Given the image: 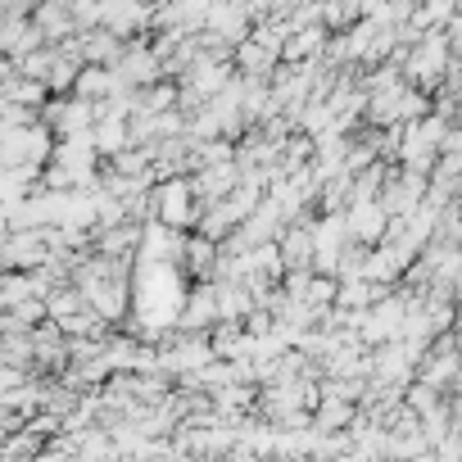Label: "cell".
Instances as JSON below:
<instances>
[{
    "mask_svg": "<svg viewBox=\"0 0 462 462\" xmlns=\"http://www.w3.org/2000/svg\"><path fill=\"white\" fill-rule=\"evenodd\" d=\"M154 204H159V217L168 222V226H181V222H190L195 217V199H190V186L186 181H177V186H163L159 195H154Z\"/></svg>",
    "mask_w": 462,
    "mask_h": 462,
    "instance_id": "1",
    "label": "cell"
},
{
    "mask_svg": "<svg viewBox=\"0 0 462 462\" xmlns=\"http://www.w3.org/2000/svg\"><path fill=\"white\" fill-rule=\"evenodd\" d=\"M444 60H448V51H444V37H426L421 46H417V55H412V78L421 82H430L439 69H444Z\"/></svg>",
    "mask_w": 462,
    "mask_h": 462,
    "instance_id": "2",
    "label": "cell"
},
{
    "mask_svg": "<svg viewBox=\"0 0 462 462\" xmlns=\"http://www.w3.org/2000/svg\"><path fill=\"white\" fill-rule=\"evenodd\" d=\"M78 55H82V60H118L123 51H118L114 32H91V37L78 46Z\"/></svg>",
    "mask_w": 462,
    "mask_h": 462,
    "instance_id": "3",
    "label": "cell"
},
{
    "mask_svg": "<svg viewBox=\"0 0 462 462\" xmlns=\"http://www.w3.org/2000/svg\"><path fill=\"white\" fill-rule=\"evenodd\" d=\"M109 91H118V73H100V69L82 73V100L96 105V96H109Z\"/></svg>",
    "mask_w": 462,
    "mask_h": 462,
    "instance_id": "4",
    "label": "cell"
}]
</instances>
